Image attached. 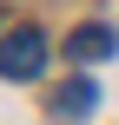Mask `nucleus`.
Instances as JSON below:
<instances>
[{"instance_id": "3", "label": "nucleus", "mask_w": 119, "mask_h": 125, "mask_svg": "<svg viewBox=\"0 0 119 125\" xmlns=\"http://www.w3.org/2000/svg\"><path fill=\"white\" fill-rule=\"evenodd\" d=\"M93 105H99V86H93V79H66L60 99H53L60 119H93Z\"/></svg>"}, {"instance_id": "1", "label": "nucleus", "mask_w": 119, "mask_h": 125, "mask_svg": "<svg viewBox=\"0 0 119 125\" xmlns=\"http://www.w3.org/2000/svg\"><path fill=\"white\" fill-rule=\"evenodd\" d=\"M40 73H46V33L40 26L0 33V79H40Z\"/></svg>"}, {"instance_id": "2", "label": "nucleus", "mask_w": 119, "mask_h": 125, "mask_svg": "<svg viewBox=\"0 0 119 125\" xmlns=\"http://www.w3.org/2000/svg\"><path fill=\"white\" fill-rule=\"evenodd\" d=\"M66 53H73V59H113L119 40H113V26L86 20V26H73V33H66Z\"/></svg>"}]
</instances>
